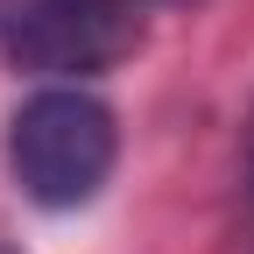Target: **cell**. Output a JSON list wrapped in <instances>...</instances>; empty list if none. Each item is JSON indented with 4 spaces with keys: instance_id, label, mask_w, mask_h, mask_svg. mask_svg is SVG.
Instances as JSON below:
<instances>
[{
    "instance_id": "6da1fadb",
    "label": "cell",
    "mask_w": 254,
    "mask_h": 254,
    "mask_svg": "<svg viewBox=\"0 0 254 254\" xmlns=\"http://www.w3.org/2000/svg\"><path fill=\"white\" fill-rule=\"evenodd\" d=\"M120 127L106 99H92L78 85H43L28 92L7 120V170L21 184L28 205L43 212H78L99 198V184L113 177Z\"/></svg>"
},
{
    "instance_id": "7a4b0ae2",
    "label": "cell",
    "mask_w": 254,
    "mask_h": 254,
    "mask_svg": "<svg viewBox=\"0 0 254 254\" xmlns=\"http://www.w3.org/2000/svg\"><path fill=\"white\" fill-rule=\"evenodd\" d=\"M141 14L134 0H0V57L14 71L85 78L134 57Z\"/></svg>"
},
{
    "instance_id": "3957f363",
    "label": "cell",
    "mask_w": 254,
    "mask_h": 254,
    "mask_svg": "<svg viewBox=\"0 0 254 254\" xmlns=\"http://www.w3.org/2000/svg\"><path fill=\"white\" fill-rule=\"evenodd\" d=\"M247 190H254V127H247Z\"/></svg>"
},
{
    "instance_id": "277c9868",
    "label": "cell",
    "mask_w": 254,
    "mask_h": 254,
    "mask_svg": "<svg viewBox=\"0 0 254 254\" xmlns=\"http://www.w3.org/2000/svg\"><path fill=\"white\" fill-rule=\"evenodd\" d=\"M0 254H14V247H0Z\"/></svg>"
}]
</instances>
